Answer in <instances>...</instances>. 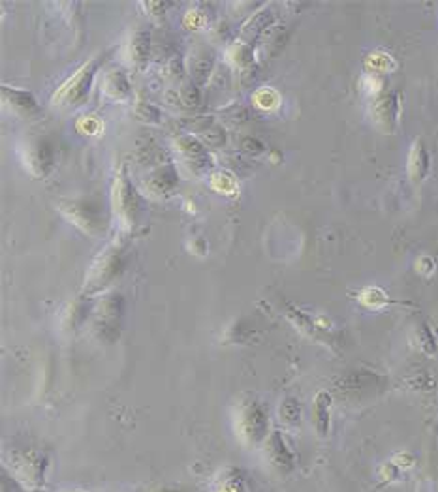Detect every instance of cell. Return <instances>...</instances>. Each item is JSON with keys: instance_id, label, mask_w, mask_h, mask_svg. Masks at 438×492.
<instances>
[{"instance_id": "obj_1", "label": "cell", "mask_w": 438, "mask_h": 492, "mask_svg": "<svg viewBox=\"0 0 438 492\" xmlns=\"http://www.w3.org/2000/svg\"><path fill=\"white\" fill-rule=\"evenodd\" d=\"M126 239H128L126 233H121L94 257L91 269L87 271L83 293L89 297L106 293L107 289L123 276L126 263H128V241Z\"/></svg>"}, {"instance_id": "obj_2", "label": "cell", "mask_w": 438, "mask_h": 492, "mask_svg": "<svg viewBox=\"0 0 438 492\" xmlns=\"http://www.w3.org/2000/svg\"><path fill=\"white\" fill-rule=\"evenodd\" d=\"M111 207L113 216L119 222L121 233H128L138 222L139 207H141V199L136 190L134 182L128 177L126 167L121 166L115 173V181L111 188Z\"/></svg>"}, {"instance_id": "obj_3", "label": "cell", "mask_w": 438, "mask_h": 492, "mask_svg": "<svg viewBox=\"0 0 438 492\" xmlns=\"http://www.w3.org/2000/svg\"><path fill=\"white\" fill-rule=\"evenodd\" d=\"M57 209L68 222L89 237H102L106 233V218L94 201L85 198H62L57 201Z\"/></svg>"}, {"instance_id": "obj_4", "label": "cell", "mask_w": 438, "mask_h": 492, "mask_svg": "<svg viewBox=\"0 0 438 492\" xmlns=\"http://www.w3.org/2000/svg\"><path fill=\"white\" fill-rule=\"evenodd\" d=\"M104 59H106V55H97V57H92L89 62L81 66L75 74H72V77H68L60 85L59 91L55 92V106L77 107L81 104H85V100L89 98V92H91L92 83H94V77H97L100 66L104 65Z\"/></svg>"}, {"instance_id": "obj_5", "label": "cell", "mask_w": 438, "mask_h": 492, "mask_svg": "<svg viewBox=\"0 0 438 492\" xmlns=\"http://www.w3.org/2000/svg\"><path fill=\"white\" fill-rule=\"evenodd\" d=\"M92 332L100 342H115L119 338L124 301L121 293H104L91 308Z\"/></svg>"}, {"instance_id": "obj_6", "label": "cell", "mask_w": 438, "mask_h": 492, "mask_svg": "<svg viewBox=\"0 0 438 492\" xmlns=\"http://www.w3.org/2000/svg\"><path fill=\"white\" fill-rule=\"evenodd\" d=\"M236 432L241 444L256 447L269 438V413L256 401L243 402L237 410Z\"/></svg>"}, {"instance_id": "obj_7", "label": "cell", "mask_w": 438, "mask_h": 492, "mask_svg": "<svg viewBox=\"0 0 438 492\" xmlns=\"http://www.w3.org/2000/svg\"><path fill=\"white\" fill-rule=\"evenodd\" d=\"M369 117L382 134H393L401 118V94L397 91L380 92L371 102Z\"/></svg>"}, {"instance_id": "obj_8", "label": "cell", "mask_w": 438, "mask_h": 492, "mask_svg": "<svg viewBox=\"0 0 438 492\" xmlns=\"http://www.w3.org/2000/svg\"><path fill=\"white\" fill-rule=\"evenodd\" d=\"M10 470L17 477V481L25 483L31 488L43 485V470H45V457L34 449L11 451Z\"/></svg>"}, {"instance_id": "obj_9", "label": "cell", "mask_w": 438, "mask_h": 492, "mask_svg": "<svg viewBox=\"0 0 438 492\" xmlns=\"http://www.w3.org/2000/svg\"><path fill=\"white\" fill-rule=\"evenodd\" d=\"M19 155H21V162L25 169H27L31 175L34 177H48L53 169L55 164V155L51 145L43 140H33L28 141L25 147L19 149Z\"/></svg>"}, {"instance_id": "obj_10", "label": "cell", "mask_w": 438, "mask_h": 492, "mask_svg": "<svg viewBox=\"0 0 438 492\" xmlns=\"http://www.w3.org/2000/svg\"><path fill=\"white\" fill-rule=\"evenodd\" d=\"M175 149L181 155L182 162L187 164L190 172L196 175L209 172L213 166V158L209 155L207 147L199 141V138L192 134H182L175 140Z\"/></svg>"}, {"instance_id": "obj_11", "label": "cell", "mask_w": 438, "mask_h": 492, "mask_svg": "<svg viewBox=\"0 0 438 492\" xmlns=\"http://www.w3.org/2000/svg\"><path fill=\"white\" fill-rule=\"evenodd\" d=\"M177 182H179V175H177L175 166L171 162H166L155 167L149 175H145L143 188L145 192H149L155 198H168L175 192Z\"/></svg>"}, {"instance_id": "obj_12", "label": "cell", "mask_w": 438, "mask_h": 492, "mask_svg": "<svg viewBox=\"0 0 438 492\" xmlns=\"http://www.w3.org/2000/svg\"><path fill=\"white\" fill-rule=\"evenodd\" d=\"M2 102L13 115L21 118L36 117L40 113V104L36 102L33 92L16 89V86L2 85Z\"/></svg>"}, {"instance_id": "obj_13", "label": "cell", "mask_w": 438, "mask_h": 492, "mask_svg": "<svg viewBox=\"0 0 438 492\" xmlns=\"http://www.w3.org/2000/svg\"><path fill=\"white\" fill-rule=\"evenodd\" d=\"M431 172V155L423 140H414L410 150H408V160H406V173L414 184H422L427 179Z\"/></svg>"}, {"instance_id": "obj_14", "label": "cell", "mask_w": 438, "mask_h": 492, "mask_svg": "<svg viewBox=\"0 0 438 492\" xmlns=\"http://www.w3.org/2000/svg\"><path fill=\"white\" fill-rule=\"evenodd\" d=\"M265 447H268L265 453H268L269 466L273 470H277L278 474H288V471L294 470V453L284 442L283 434H269V438L265 440Z\"/></svg>"}, {"instance_id": "obj_15", "label": "cell", "mask_w": 438, "mask_h": 492, "mask_svg": "<svg viewBox=\"0 0 438 492\" xmlns=\"http://www.w3.org/2000/svg\"><path fill=\"white\" fill-rule=\"evenodd\" d=\"M102 91L115 102H130L132 100V85H130L126 74L121 70H111L104 74Z\"/></svg>"}, {"instance_id": "obj_16", "label": "cell", "mask_w": 438, "mask_h": 492, "mask_svg": "<svg viewBox=\"0 0 438 492\" xmlns=\"http://www.w3.org/2000/svg\"><path fill=\"white\" fill-rule=\"evenodd\" d=\"M275 17H277V13H275L271 8L256 11V13H254V16H252L251 19L243 25V28H241V38L245 40V43H252L258 36H260V34H263L269 27H271L273 21H275Z\"/></svg>"}, {"instance_id": "obj_17", "label": "cell", "mask_w": 438, "mask_h": 492, "mask_svg": "<svg viewBox=\"0 0 438 492\" xmlns=\"http://www.w3.org/2000/svg\"><path fill=\"white\" fill-rule=\"evenodd\" d=\"M150 55V34L149 30L138 28L130 36L128 42V59L136 68H143Z\"/></svg>"}, {"instance_id": "obj_18", "label": "cell", "mask_w": 438, "mask_h": 492, "mask_svg": "<svg viewBox=\"0 0 438 492\" xmlns=\"http://www.w3.org/2000/svg\"><path fill=\"white\" fill-rule=\"evenodd\" d=\"M329 406L332 395L327 391H320L314 398V427L320 436H326L329 430Z\"/></svg>"}, {"instance_id": "obj_19", "label": "cell", "mask_w": 438, "mask_h": 492, "mask_svg": "<svg viewBox=\"0 0 438 492\" xmlns=\"http://www.w3.org/2000/svg\"><path fill=\"white\" fill-rule=\"evenodd\" d=\"M214 66V57L211 51H198V53L192 57V62H190V72H192V79L196 85H202L207 81V77L211 75Z\"/></svg>"}, {"instance_id": "obj_20", "label": "cell", "mask_w": 438, "mask_h": 492, "mask_svg": "<svg viewBox=\"0 0 438 492\" xmlns=\"http://www.w3.org/2000/svg\"><path fill=\"white\" fill-rule=\"evenodd\" d=\"M196 132H198L199 135V141H202L205 147H220V145H224L226 141L224 128H222L219 123H214L213 118L203 121L202 124H198V126H196Z\"/></svg>"}, {"instance_id": "obj_21", "label": "cell", "mask_w": 438, "mask_h": 492, "mask_svg": "<svg viewBox=\"0 0 438 492\" xmlns=\"http://www.w3.org/2000/svg\"><path fill=\"white\" fill-rule=\"evenodd\" d=\"M278 418L286 427H297L301 421V404L294 396H286L278 406Z\"/></svg>"}, {"instance_id": "obj_22", "label": "cell", "mask_w": 438, "mask_h": 492, "mask_svg": "<svg viewBox=\"0 0 438 492\" xmlns=\"http://www.w3.org/2000/svg\"><path fill=\"white\" fill-rule=\"evenodd\" d=\"M365 66H367V70H369L373 75L390 74V72L395 68V60H393V57H390L388 53L378 51V53H373L367 57Z\"/></svg>"}, {"instance_id": "obj_23", "label": "cell", "mask_w": 438, "mask_h": 492, "mask_svg": "<svg viewBox=\"0 0 438 492\" xmlns=\"http://www.w3.org/2000/svg\"><path fill=\"white\" fill-rule=\"evenodd\" d=\"M177 100L185 107H196L202 102V92H199L198 85L192 79L185 81L179 89H177Z\"/></svg>"}, {"instance_id": "obj_24", "label": "cell", "mask_w": 438, "mask_h": 492, "mask_svg": "<svg viewBox=\"0 0 438 492\" xmlns=\"http://www.w3.org/2000/svg\"><path fill=\"white\" fill-rule=\"evenodd\" d=\"M228 59H230L236 66L245 68V66H248L252 62V45L251 43H245V42L236 43V45L230 49Z\"/></svg>"}, {"instance_id": "obj_25", "label": "cell", "mask_w": 438, "mask_h": 492, "mask_svg": "<svg viewBox=\"0 0 438 492\" xmlns=\"http://www.w3.org/2000/svg\"><path fill=\"white\" fill-rule=\"evenodd\" d=\"M136 117H138L139 121H143V123L158 124L162 118V113L160 109L156 106H153V104L139 102L138 106H136Z\"/></svg>"}, {"instance_id": "obj_26", "label": "cell", "mask_w": 438, "mask_h": 492, "mask_svg": "<svg viewBox=\"0 0 438 492\" xmlns=\"http://www.w3.org/2000/svg\"><path fill=\"white\" fill-rule=\"evenodd\" d=\"M417 342H420V348L427 353V355H434L437 353V338H434L433 331L425 323H422L420 329H417Z\"/></svg>"}, {"instance_id": "obj_27", "label": "cell", "mask_w": 438, "mask_h": 492, "mask_svg": "<svg viewBox=\"0 0 438 492\" xmlns=\"http://www.w3.org/2000/svg\"><path fill=\"white\" fill-rule=\"evenodd\" d=\"M222 115H224L228 121H231L234 124L246 123V121H248V117H251L248 109H246L245 106H241V104H234V106L226 107L224 111H222Z\"/></svg>"}, {"instance_id": "obj_28", "label": "cell", "mask_w": 438, "mask_h": 492, "mask_svg": "<svg viewBox=\"0 0 438 492\" xmlns=\"http://www.w3.org/2000/svg\"><path fill=\"white\" fill-rule=\"evenodd\" d=\"M361 297V303L369 306H380L388 303V295L382 291L380 288H367L363 289V293L359 295Z\"/></svg>"}, {"instance_id": "obj_29", "label": "cell", "mask_w": 438, "mask_h": 492, "mask_svg": "<svg viewBox=\"0 0 438 492\" xmlns=\"http://www.w3.org/2000/svg\"><path fill=\"white\" fill-rule=\"evenodd\" d=\"M241 149L245 150L246 155L258 156V155H262L263 150H265V147H263L262 141L256 140V138H252V135H248V138H243V140H241Z\"/></svg>"}, {"instance_id": "obj_30", "label": "cell", "mask_w": 438, "mask_h": 492, "mask_svg": "<svg viewBox=\"0 0 438 492\" xmlns=\"http://www.w3.org/2000/svg\"><path fill=\"white\" fill-rule=\"evenodd\" d=\"M416 267H417V271L422 274H433V271H434V262H433V257H429V256H422L420 259H417V263H416Z\"/></svg>"}, {"instance_id": "obj_31", "label": "cell", "mask_w": 438, "mask_h": 492, "mask_svg": "<svg viewBox=\"0 0 438 492\" xmlns=\"http://www.w3.org/2000/svg\"><path fill=\"white\" fill-rule=\"evenodd\" d=\"M217 492H245V491H243V485H241L239 481H236V477H230V479H226V481L220 485Z\"/></svg>"}, {"instance_id": "obj_32", "label": "cell", "mask_w": 438, "mask_h": 492, "mask_svg": "<svg viewBox=\"0 0 438 492\" xmlns=\"http://www.w3.org/2000/svg\"><path fill=\"white\" fill-rule=\"evenodd\" d=\"M158 492H175V491H158Z\"/></svg>"}]
</instances>
